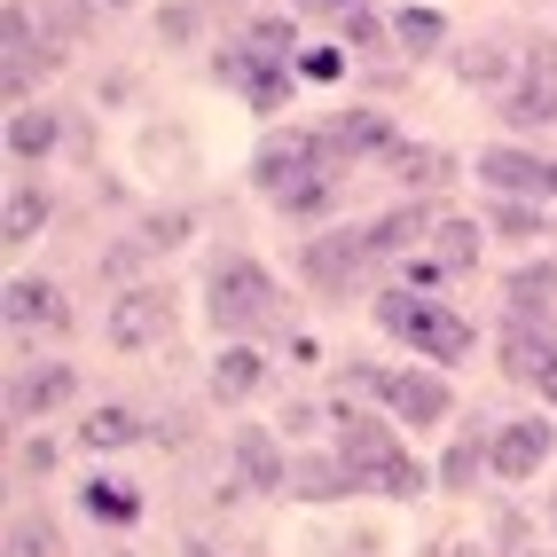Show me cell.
I'll use <instances>...</instances> for the list:
<instances>
[{"mask_svg":"<svg viewBox=\"0 0 557 557\" xmlns=\"http://www.w3.org/2000/svg\"><path fill=\"white\" fill-rule=\"evenodd\" d=\"M205 314L228 346H251V338H290V290L259 268V259H220L205 275Z\"/></svg>","mask_w":557,"mask_h":557,"instance_id":"1","label":"cell"},{"mask_svg":"<svg viewBox=\"0 0 557 557\" xmlns=\"http://www.w3.org/2000/svg\"><path fill=\"white\" fill-rule=\"evenodd\" d=\"M354 479H361V495H393V503H417L424 495V463L400 448V432L385 417H369V408H338V440H330Z\"/></svg>","mask_w":557,"mask_h":557,"instance_id":"2","label":"cell"},{"mask_svg":"<svg viewBox=\"0 0 557 557\" xmlns=\"http://www.w3.org/2000/svg\"><path fill=\"white\" fill-rule=\"evenodd\" d=\"M377 330H385V338H400V346H417L424 369H463L471 346H479V330H471L456 307L424 299V290H377Z\"/></svg>","mask_w":557,"mask_h":557,"instance_id":"3","label":"cell"},{"mask_svg":"<svg viewBox=\"0 0 557 557\" xmlns=\"http://www.w3.org/2000/svg\"><path fill=\"white\" fill-rule=\"evenodd\" d=\"M322 173H338L322 158V134L307 126V134H268L259 141V158H251V181H259V197L268 205H283V197H299L307 181H322ZM346 181V173H338Z\"/></svg>","mask_w":557,"mask_h":557,"instance_id":"4","label":"cell"},{"mask_svg":"<svg viewBox=\"0 0 557 557\" xmlns=\"http://www.w3.org/2000/svg\"><path fill=\"white\" fill-rule=\"evenodd\" d=\"M369 268H377V251H369V228H330V236L299 244V283L322 290V299H346V290H361Z\"/></svg>","mask_w":557,"mask_h":557,"instance_id":"5","label":"cell"},{"mask_svg":"<svg viewBox=\"0 0 557 557\" xmlns=\"http://www.w3.org/2000/svg\"><path fill=\"white\" fill-rule=\"evenodd\" d=\"M290 71H299V63H275V55H259V48L244 40V32H236V48H220L212 79H220V87H236V95L259 110V119H275V110L290 102Z\"/></svg>","mask_w":557,"mask_h":557,"instance_id":"6","label":"cell"},{"mask_svg":"<svg viewBox=\"0 0 557 557\" xmlns=\"http://www.w3.org/2000/svg\"><path fill=\"white\" fill-rule=\"evenodd\" d=\"M503 126H518V134L557 126V40H534L518 55V87L503 95Z\"/></svg>","mask_w":557,"mask_h":557,"instance_id":"7","label":"cell"},{"mask_svg":"<svg viewBox=\"0 0 557 557\" xmlns=\"http://www.w3.org/2000/svg\"><path fill=\"white\" fill-rule=\"evenodd\" d=\"M173 338V283H134L110 299V346L141 354V346H165Z\"/></svg>","mask_w":557,"mask_h":557,"instance_id":"8","label":"cell"},{"mask_svg":"<svg viewBox=\"0 0 557 557\" xmlns=\"http://www.w3.org/2000/svg\"><path fill=\"white\" fill-rule=\"evenodd\" d=\"M228 479L244 495H290V456H283L275 424H236L228 432Z\"/></svg>","mask_w":557,"mask_h":557,"instance_id":"9","label":"cell"},{"mask_svg":"<svg viewBox=\"0 0 557 557\" xmlns=\"http://www.w3.org/2000/svg\"><path fill=\"white\" fill-rule=\"evenodd\" d=\"M479 181H487L495 197L549 205L557 197V158H534V150H518V141H495V150H479Z\"/></svg>","mask_w":557,"mask_h":557,"instance_id":"10","label":"cell"},{"mask_svg":"<svg viewBox=\"0 0 557 557\" xmlns=\"http://www.w3.org/2000/svg\"><path fill=\"white\" fill-rule=\"evenodd\" d=\"M71 393H79V369H71V361H16L9 417L16 424H40V417H55V408H71Z\"/></svg>","mask_w":557,"mask_h":557,"instance_id":"11","label":"cell"},{"mask_svg":"<svg viewBox=\"0 0 557 557\" xmlns=\"http://www.w3.org/2000/svg\"><path fill=\"white\" fill-rule=\"evenodd\" d=\"M0 32H9V63H0V87H9V102H24V95H32V79H40V71L55 63V48H48V32H40V16H32L24 0H9Z\"/></svg>","mask_w":557,"mask_h":557,"instance_id":"12","label":"cell"},{"mask_svg":"<svg viewBox=\"0 0 557 557\" xmlns=\"http://www.w3.org/2000/svg\"><path fill=\"white\" fill-rule=\"evenodd\" d=\"M549 448H557V432H549V417H510V424H495V448H487V471L503 479V487H518V479H534V471L549 463Z\"/></svg>","mask_w":557,"mask_h":557,"instance_id":"13","label":"cell"},{"mask_svg":"<svg viewBox=\"0 0 557 557\" xmlns=\"http://www.w3.org/2000/svg\"><path fill=\"white\" fill-rule=\"evenodd\" d=\"M385 408H393V417H400L408 432H432V424H448L456 393H448V377H440V369H393Z\"/></svg>","mask_w":557,"mask_h":557,"instance_id":"14","label":"cell"},{"mask_svg":"<svg viewBox=\"0 0 557 557\" xmlns=\"http://www.w3.org/2000/svg\"><path fill=\"white\" fill-rule=\"evenodd\" d=\"M503 369H510L518 385L549 393V408H557V330H527V322H503Z\"/></svg>","mask_w":557,"mask_h":557,"instance_id":"15","label":"cell"},{"mask_svg":"<svg viewBox=\"0 0 557 557\" xmlns=\"http://www.w3.org/2000/svg\"><path fill=\"white\" fill-rule=\"evenodd\" d=\"M290 495L299 503H346V495H361V479L338 448H307V456H290Z\"/></svg>","mask_w":557,"mask_h":557,"instance_id":"16","label":"cell"},{"mask_svg":"<svg viewBox=\"0 0 557 557\" xmlns=\"http://www.w3.org/2000/svg\"><path fill=\"white\" fill-rule=\"evenodd\" d=\"M0 299H9V330H16V338H24V330H71V299L48 275H16Z\"/></svg>","mask_w":557,"mask_h":557,"instance_id":"17","label":"cell"},{"mask_svg":"<svg viewBox=\"0 0 557 557\" xmlns=\"http://www.w3.org/2000/svg\"><path fill=\"white\" fill-rule=\"evenodd\" d=\"M487 448H495V424H487V417H471V424L448 440V456H440L432 479H440L448 495H471V487H479V471H487Z\"/></svg>","mask_w":557,"mask_h":557,"instance_id":"18","label":"cell"},{"mask_svg":"<svg viewBox=\"0 0 557 557\" xmlns=\"http://www.w3.org/2000/svg\"><path fill=\"white\" fill-rule=\"evenodd\" d=\"M55 150H63V119L48 102H16L9 110V158L16 165H48Z\"/></svg>","mask_w":557,"mask_h":557,"instance_id":"19","label":"cell"},{"mask_svg":"<svg viewBox=\"0 0 557 557\" xmlns=\"http://www.w3.org/2000/svg\"><path fill=\"white\" fill-rule=\"evenodd\" d=\"M322 134H330V141H338V158H346V165H354V158H385V150H393V141H400V134H393V119H385V110H338V119H330Z\"/></svg>","mask_w":557,"mask_h":557,"instance_id":"20","label":"cell"},{"mask_svg":"<svg viewBox=\"0 0 557 557\" xmlns=\"http://www.w3.org/2000/svg\"><path fill=\"white\" fill-rule=\"evenodd\" d=\"M432 228L440 220L424 205H393L385 220H369V251L377 259H417V244H432Z\"/></svg>","mask_w":557,"mask_h":557,"instance_id":"21","label":"cell"},{"mask_svg":"<svg viewBox=\"0 0 557 557\" xmlns=\"http://www.w3.org/2000/svg\"><path fill=\"white\" fill-rule=\"evenodd\" d=\"M456 79L463 87H487V95H510L518 87V55L503 40H463L456 48Z\"/></svg>","mask_w":557,"mask_h":557,"instance_id":"22","label":"cell"},{"mask_svg":"<svg viewBox=\"0 0 557 557\" xmlns=\"http://www.w3.org/2000/svg\"><path fill=\"white\" fill-rule=\"evenodd\" d=\"M259 385H268V361H259V346H228V354L212 361V400H220V408L251 400Z\"/></svg>","mask_w":557,"mask_h":557,"instance_id":"23","label":"cell"},{"mask_svg":"<svg viewBox=\"0 0 557 557\" xmlns=\"http://www.w3.org/2000/svg\"><path fill=\"white\" fill-rule=\"evenodd\" d=\"M79 510L95 518V527H134V518H141V487H126V479L95 471L87 487H79Z\"/></svg>","mask_w":557,"mask_h":557,"instance_id":"24","label":"cell"},{"mask_svg":"<svg viewBox=\"0 0 557 557\" xmlns=\"http://www.w3.org/2000/svg\"><path fill=\"white\" fill-rule=\"evenodd\" d=\"M377 165L400 181V189H440V181H448V150H432V141H393Z\"/></svg>","mask_w":557,"mask_h":557,"instance_id":"25","label":"cell"},{"mask_svg":"<svg viewBox=\"0 0 557 557\" xmlns=\"http://www.w3.org/2000/svg\"><path fill=\"white\" fill-rule=\"evenodd\" d=\"M40 228H48V189H40V181H9V212H0V236H9V251L32 244Z\"/></svg>","mask_w":557,"mask_h":557,"instance_id":"26","label":"cell"},{"mask_svg":"<svg viewBox=\"0 0 557 557\" xmlns=\"http://www.w3.org/2000/svg\"><path fill=\"white\" fill-rule=\"evenodd\" d=\"M87 448L95 456H119V448H134V440H141V417H134V408L126 400H102V408H87Z\"/></svg>","mask_w":557,"mask_h":557,"instance_id":"27","label":"cell"},{"mask_svg":"<svg viewBox=\"0 0 557 557\" xmlns=\"http://www.w3.org/2000/svg\"><path fill=\"white\" fill-rule=\"evenodd\" d=\"M479 236H487L479 220L448 212V220L432 228V259H440V268H456V275H471V268H479Z\"/></svg>","mask_w":557,"mask_h":557,"instance_id":"28","label":"cell"},{"mask_svg":"<svg viewBox=\"0 0 557 557\" xmlns=\"http://www.w3.org/2000/svg\"><path fill=\"white\" fill-rule=\"evenodd\" d=\"M346 48H354L361 63H385V55H400V40H393V16H377V9L361 0V9L346 16Z\"/></svg>","mask_w":557,"mask_h":557,"instance_id":"29","label":"cell"},{"mask_svg":"<svg viewBox=\"0 0 557 557\" xmlns=\"http://www.w3.org/2000/svg\"><path fill=\"white\" fill-rule=\"evenodd\" d=\"M393 40H400V55H440V48H448V16H440V9H400Z\"/></svg>","mask_w":557,"mask_h":557,"instance_id":"30","label":"cell"},{"mask_svg":"<svg viewBox=\"0 0 557 557\" xmlns=\"http://www.w3.org/2000/svg\"><path fill=\"white\" fill-rule=\"evenodd\" d=\"M487 228H495V236H510V244H549L542 205H518V197H495V205H487Z\"/></svg>","mask_w":557,"mask_h":557,"instance_id":"31","label":"cell"},{"mask_svg":"<svg viewBox=\"0 0 557 557\" xmlns=\"http://www.w3.org/2000/svg\"><path fill=\"white\" fill-rule=\"evenodd\" d=\"M9 557H63L55 518H40V510H16V527H9Z\"/></svg>","mask_w":557,"mask_h":557,"instance_id":"32","label":"cell"},{"mask_svg":"<svg viewBox=\"0 0 557 557\" xmlns=\"http://www.w3.org/2000/svg\"><path fill=\"white\" fill-rule=\"evenodd\" d=\"M503 290H510V307H557V259H527Z\"/></svg>","mask_w":557,"mask_h":557,"instance_id":"33","label":"cell"},{"mask_svg":"<svg viewBox=\"0 0 557 557\" xmlns=\"http://www.w3.org/2000/svg\"><path fill=\"white\" fill-rule=\"evenodd\" d=\"M141 259H150V236H119V244L102 251V283H119V290L150 283V275H141Z\"/></svg>","mask_w":557,"mask_h":557,"instance_id":"34","label":"cell"},{"mask_svg":"<svg viewBox=\"0 0 557 557\" xmlns=\"http://www.w3.org/2000/svg\"><path fill=\"white\" fill-rule=\"evenodd\" d=\"M244 40H251L259 55H275V63H299V32H290L283 16H251V24H244Z\"/></svg>","mask_w":557,"mask_h":557,"instance_id":"35","label":"cell"},{"mask_svg":"<svg viewBox=\"0 0 557 557\" xmlns=\"http://www.w3.org/2000/svg\"><path fill=\"white\" fill-rule=\"evenodd\" d=\"M299 79H346V48H307L299 55Z\"/></svg>","mask_w":557,"mask_h":557,"instance_id":"36","label":"cell"},{"mask_svg":"<svg viewBox=\"0 0 557 557\" xmlns=\"http://www.w3.org/2000/svg\"><path fill=\"white\" fill-rule=\"evenodd\" d=\"M400 275H408V290H440V283H448V275H456V268H440V259H432V251H417V259H408V268H400Z\"/></svg>","mask_w":557,"mask_h":557,"instance_id":"37","label":"cell"},{"mask_svg":"<svg viewBox=\"0 0 557 557\" xmlns=\"http://www.w3.org/2000/svg\"><path fill=\"white\" fill-rule=\"evenodd\" d=\"M141 236H150V251H173L181 236H189V220H181V212H158V220H150Z\"/></svg>","mask_w":557,"mask_h":557,"instance_id":"38","label":"cell"},{"mask_svg":"<svg viewBox=\"0 0 557 557\" xmlns=\"http://www.w3.org/2000/svg\"><path fill=\"white\" fill-rule=\"evenodd\" d=\"M314 424H322V408H314V400H290L275 432H314Z\"/></svg>","mask_w":557,"mask_h":557,"instance_id":"39","label":"cell"},{"mask_svg":"<svg viewBox=\"0 0 557 557\" xmlns=\"http://www.w3.org/2000/svg\"><path fill=\"white\" fill-rule=\"evenodd\" d=\"M24 471H55V440H24Z\"/></svg>","mask_w":557,"mask_h":557,"instance_id":"40","label":"cell"},{"mask_svg":"<svg viewBox=\"0 0 557 557\" xmlns=\"http://www.w3.org/2000/svg\"><path fill=\"white\" fill-rule=\"evenodd\" d=\"M299 9H307V16H354L361 0H299Z\"/></svg>","mask_w":557,"mask_h":557,"instance_id":"41","label":"cell"},{"mask_svg":"<svg viewBox=\"0 0 557 557\" xmlns=\"http://www.w3.org/2000/svg\"><path fill=\"white\" fill-rule=\"evenodd\" d=\"M189 557H220V549H212V542H189Z\"/></svg>","mask_w":557,"mask_h":557,"instance_id":"42","label":"cell"},{"mask_svg":"<svg viewBox=\"0 0 557 557\" xmlns=\"http://www.w3.org/2000/svg\"><path fill=\"white\" fill-rule=\"evenodd\" d=\"M102 9H134V0H102Z\"/></svg>","mask_w":557,"mask_h":557,"instance_id":"43","label":"cell"},{"mask_svg":"<svg viewBox=\"0 0 557 557\" xmlns=\"http://www.w3.org/2000/svg\"><path fill=\"white\" fill-rule=\"evenodd\" d=\"M510 557H534V549H510Z\"/></svg>","mask_w":557,"mask_h":557,"instance_id":"44","label":"cell"},{"mask_svg":"<svg viewBox=\"0 0 557 557\" xmlns=\"http://www.w3.org/2000/svg\"><path fill=\"white\" fill-rule=\"evenodd\" d=\"M549 527H557V503H549Z\"/></svg>","mask_w":557,"mask_h":557,"instance_id":"45","label":"cell"}]
</instances>
